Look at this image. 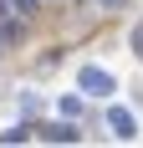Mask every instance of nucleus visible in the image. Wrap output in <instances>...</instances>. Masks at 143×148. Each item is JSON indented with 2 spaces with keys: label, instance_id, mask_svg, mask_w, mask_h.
<instances>
[{
  "label": "nucleus",
  "instance_id": "f03ea898",
  "mask_svg": "<svg viewBox=\"0 0 143 148\" xmlns=\"http://www.w3.org/2000/svg\"><path fill=\"white\" fill-rule=\"evenodd\" d=\"M113 128H118L123 138H133V118H128V112H113Z\"/></svg>",
  "mask_w": 143,
  "mask_h": 148
},
{
  "label": "nucleus",
  "instance_id": "7ed1b4c3",
  "mask_svg": "<svg viewBox=\"0 0 143 148\" xmlns=\"http://www.w3.org/2000/svg\"><path fill=\"white\" fill-rule=\"evenodd\" d=\"M102 5H123V0H102Z\"/></svg>",
  "mask_w": 143,
  "mask_h": 148
},
{
  "label": "nucleus",
  "instance_id": "f257e3e1",
  "mask_svg": "<svg viewBox=\"0 0 143 148\" xmlns=\"http://www.w3.org/2000/svg\"><path fill=\"white\" fill-rule=\"evenodd\" d=\"M82 87H87V92H113V77L97 72V66H87V72H82Z\"/></svg>",
  "mask_w": 143,
  "mask_h": 148
}]
</instances>
